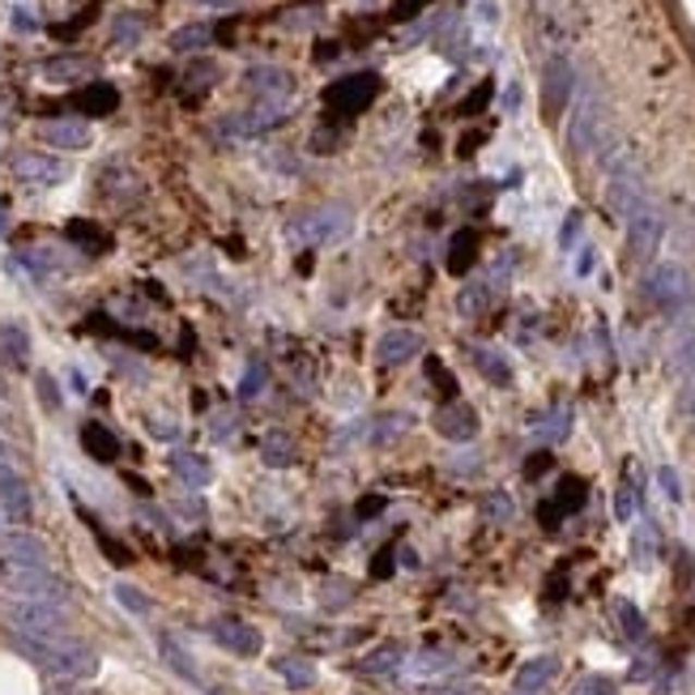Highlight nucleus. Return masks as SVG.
<instances>
[{"label":"nucleus","instance_id":"obj_1","mask_svg":"<svg viewBox=\"0 0 695 695\" xmlns=\"http://www.w3.org/2000/svg\"><path fill=\"white\" fill-rule=\"evenodd\" d=\"M13 641H17V648H22L35 666H44L56 679H95V670H99V653L90 645H82V641H73V636H60V641H26V636H13Z\"/></svg>","mask_w":695,"mask_h":695},{"label":"nucleus","instance_id":"obj_2","mask_svg":"<svg viewBox=\"0 0 695 695\" xmlns=\"http://www.w3.org/2000/svg\"><path fill=\"white\" fill-rule=\"evenodd\" d=\"M0 589L13 597H35V601H56L64 606V581L51 572L48 563H22L13 554H0Z\"/></svg>","mask_w":695,"mask_h":695},{"label":"nucleus","instance_id":"obj_3","mask_svg":"<svg viewBox=\"0 0 695 695\" xmlns=\"http://www.w3.org/2000/svg\"><path fill=\"white\" fill-rule=\"evenodd\" d=\"M4 619H9L13 636H26V641H60V636H69V619H64V606H56V601L17 597V601H9Z\"/></svg>","mask_w":695,"mask_h":695},{"label":"nucleus","instance_id":"obj_4","mask_svg":"<svg viewBox=\"0 0 695 695\" xmlns=\"http://www.w3.org/2000/svg\"><path fill=\"white\" fill-rule=\"evenodd\" d=\"M645 298L657 307V312H666V316H683V312L695 303L692 273H687L683 265H674V260L653 265L645 273Z\"/></svg>","mask_w":695,"mask_h":695},{"label":"nucleus","instance_id":"obj_5","mask_svg":"<svg viewBox=\"0 0 695 695\" xmlns=\"http://www.w3.org/2000/svg\"><path fill=\"white\" fill-rule=\"evenodd\" d=\"M346 235H350L346 205L307 209V214L291 218V227H286V240H295V244H333V240H346Z\"/></svg>","mask_w":695,"mask_h":695},{"label":"nucleus","instance_id":"obj_6","mask_svg":"<svg viewBox=\"0 0 695 695\" xmlns=\"http://www.w3.org/2000/svg\"><path fill=\"white\" fill-rule=\"evenodd\" d=\"M661 235H666V214L645 197L627 214V248H632V256L641 265H648L657 256V248H661Z\"/></svg>","mask_w":695,"mask_h":695},{"label":"nucleus","instance_id":"obj_7","mask_svg":"<svg viewBox=\"0 0 695 695\" xmlns=\"http://www.w3.org/2000/svg\"><path fill=\"white\" fill-rule=\"evenodd\" d=\"M601 137H606V107L597 95H585L572 124H568V146H572V154H594L601 146Z\"/></svg>","mask_w":695,"mask_h":695},{"label":"nucleus","instance_id":"obj_8","mask_svg":"<svg viewBox=\"0 0 695 695\" xmlns=\"http://www.w3.org/2000/svg\"><path fill=\"white\" fill-rule=\"evenodd\" d=\"M645 200V175H641V162L632 154H619L610 162V205L627 218L636 205Z\"/></svg>","mask_w":695,"mask_h":695},{"label":"nucleus","instance_id":"obj_9","mask_svg":"<svg viewBox=\"0 0 695 695\" xmlns=\"http://www.w3.org/2000/svg\"><path fill=\"white\" fill-rule=\"evenodd\" d=\"M576 95V69L568 56H550L547 69H542V107H547L550 120H559L568 111V102Z\"/></svg>","mask_w":695,"mask_h":695},{"label":"nucleus","instance_id":"obj_10","mask_svg":"<svg viewBox=\"0 0 695 695\" xmlns=\"http://www.w3.org/2000/svg\"><path fill=\"white\" fill-rule=\"evenodd\" d=\"M380 95V77L376 73H354V77H342L338 86H329V111H338V115H358L367 102Z\"/></svg>","mask_w":695,"mask_h":695},{"label":"nucleus","instance_id":"obj_11","mask_svg":"<svg viewBox=\"0 0 695 695\" xmlns=\"http://www.w3.org/2000/svg\"><path fill=\"white\" fill-rule=\"evenodd\" d=\"M31 512H35V499H31L26 478H22L9 461H0V516H4L9 525H26Z\"/></svg>","mask_w":695,"mask_h":695},{"label":"nucleus","instance_id":"obj_12","mask_svg":"<svg viewBox=\"0 0 695 695\" xmlns=\"http://www.w3.org/2000/svg\"><path fill=\"white\" fill-rule=\"evenodd\" d=\"M248 90L269 107H286L295 95V77L278 64H252L248 69Z\"/></svg>","mask_w":695,"mask_h":695},{"label":"nucleus","instance_id":"obj_13","mask_svg":"<svg viewBox=\"0 0 695 695\" xmlns=\"http://www.w3.org/2000/svg\"><path fill=\"white\" fill-rule=\"evenodd\" d=\"M436 431L444 436V440H452V444H470L474 436H478V410L474 405H465V401H448V405H440L436 410Z\"/></svg>","mask_w":695,"mask_h":695},{"label":"nucleus","instance_id":"obj_14","mask_svg":"<svg viewBox=\"0 0 695 695\" xmlns=\"http://www.w3.org/2000/svg\"><path fill=\"white\" fill-rule=\"evenodd\" d=\"M13 175H17L22 184L51 188V184H60V180L69 175V167H64L60 158H51V154H17V158H13Z\"/></svg>","mask_w":695,"mask_h":695},{"label":"nucleus","instance_id":"obj_15","mask_svg":"<svg viewBox=\"0 0 695 695\" xmlns=\"http://www.w3.org/2000/svg\"><path fill=\"white\" fill-rule=\"evenodd\" d=\"M209 632H214V641H218V645L231 648V653H240V657H256L260 645H265V641H260V632H256L252 623H244V619H218Z\"/></svg>","mask_w":695,"mask_h":695},{"label":"nucleus","instance_id":"obj_16","mask_svg":"<svg viewBox=\"0 0 695 695\" xmlns=\"http://www.w3.org/2000/svg\"><path fill=\"white\" fill-rule=\"evenodd\" d=\"M418 354H423V338H418L414 329H389V333L376 342V358L389 363V367L410 363V358H418Z\"/></svg>","mask_w":695,"mask_h":695},{"label":"nucleus","instance_id":"obj_17","mask_svg":"<svg viewBox=\"0 0 695 695\" xmlns=\"http://www.w3.org/2000/svg\"><path fill=\"white\" fill-rule=\"evenodd\" d=\"M39 137H44L51 149H86L95 133H90L86 120H48V124L39 129Z\"/></svg>","mask_w":695,"mask_h":695},{"label":"nucleus","instance_id":"obj_18","mask_svg":"<svg viewBox=\"0 0 695 695\" xmlns=\"http://www.w3.org/2000/svg\"><path fill=\"white\" fill-rule=\"evenodd\" d=\"M0 554H13V559H22V563H48L44 542H39L35 534L17 529V525H9V529L0 534Z\"/></svg>","mask_w":695,"mask_h":695},{"label":"nucleus","instance_id":"obj_19","mask_svg":"<svg viewBox=\"0 0 695 695\" xmlns=\"http://www.w3.org/2000/svg\"><path fill=\"white\" fill-rule=\"evenodd\" d=\"M585 508V483L581 478H563L559 483V491H554V499H550L547 508H542V521L547 525H554L559 516H568V512H581Z\"/></svg>","mask_w":695,"mask_h":695},{"label":"nucleus","instance_id":"obj_20","mask_svg":"<svg viewBox=\"0 0 695 695\" xmlns=\"http://www.w3.org/2000/svg\"><path fill=\"white\" fill-rule=\"evenodd\" d=\"M554 674H559V661H554V657H534V661H525V666L516 670V692H525V695L542 692Z\"/></svg>","mask_w":695,"mask_h":695},{"label":"nucleus","instance_id":"obj_21","mask_svg":"<svg viewBox=\"0 0 695 695\" xmlns=\"http://www.w3.org/2000/svg\"><path fill=\"white\" fill-rule=\"evenodd\" d=\"M171 470H175V478L184 483V487H209V478H214V470H209V461L200 456V452H175L171 456Z\"/></svg>","mask_w":695,"mask_h":695},{"label":"nucleus","instance_id":"obj_22","mask_svg":"<svg viewBox=\"0 0 695 695\" xmlns=\"http://www.w3.org/2000/svg\"><path fill=\"white\" fill-rule=\"evenodd\" d=\"M115 102H120V95H115L111 82H90V86L77 95V111H82V115H111Z\"/></svg>","mask_w":695,"mask_h":695},{"label":"nucleus","instance_id":"obj_23","mask_svg":"<svg viewBox=\"0 0 695 695\" xmlns=\"http://www.w3.org/2000/svg\"><path fill=\"white\" fill-rule=\"evenodd\" d=\"M158 653H162V661L180 674V679H188V683H200V674H197V661L180 648V641L171 636V632H158Z\"/></svg>","mask_w":695,"mask_h":695},{"label":"nucleus","instance_id":"obj_24","mask_svg":"<svg viewBox=\"0 0 695 695\" xmlns=\"http://www.w3.org/2000/svg\"><path fill=\"white\" fill-rule=\"evenodd\" d=\"M82 448L95 456V461H102V465H111L115 456H120V444H115V436L102 427V423H86L82 427Z\"/></svg>","mask_w":695,"mask_h":695},{"label":"nucleus","instance_id":"obj_25","mask_svg":"<svg viewBox=\"0 0 695 695\" xmlns=\"http://www.w3.org/2000/svg\"><path fill=\"white\" fill-rule=\"evenodd\" d=\"M260 461L273 465V470L295 465V444H291V436H286V431H269V436L260 440Z\"/></svg>","mask_w":695,"mask_h":695},{"label":"nucleus","instance_id":"obj_26","mask_svg":"<svg viewBox=\"0 0 695 695\" xmlns=\"http://www.w3.org/2000/svg\"><path fill=\"white\" fill-rule=\"evenodd\" d=\"M474 367L491 380V385H512V367H508V358L499 354V350H487V346H474Z\"/></svg>","mask_w":695,"mask_h":695},{"label":"nucleus","instance_id":"obj_27","mask_svg":"<svg viewBox=\"0 0 695 695\" xmlns=\"http://www.w3.org/2000/svg\"><path fill=\"white\" fill-rule=\"evenodd\" d=\"M474 260H478V235H474V231H456V235H452V248H448V269H452V273H465Z\"/></svg>","mask_w":695,"mask_h":695},{"label":"nucleus","instance_id":"obj_28","mask_svg":"<svg viewBox=\"0 0 695 695\" xmlns=\"http://www.w3.org/2000/svg\"><path fill=\"white\" fill-rule=\"evenodd\" d=\"M401 666V648L398 645H380V648H371L363 661H358V670L363 674H393Z\"/></svg>","mask_w":695,"mask_h":695},{"label":"nucleus","instance_id":"obj_29","mask_svg":"<svg viewBox=\"0 0 695 695\" xmlns=\"http://www.w3.org/2000/svg\"><path fill=\"white\" fill-rule=\"evenodd\" d=\"M0 346H4V354H9L17 367H26V358H31V338H26L22 325H0Z\"/></svg>","mask_w":695,"mask_h":695},{"label":"nucleus","instance_id":"obj_30","mask_svg":"<svg viewBox=\"0 0 695 695\" xmlns=\"http://www.w3.org/2000/svg\"><path fill=\"white\" fill-rule=\"evenodd\" d=\"M278 674H282L291 687H312V683H316V666L303 661V657H282V661H278Z\"/></svg>","mask_w":695,"mask_h":695},{"label":"nucleus","instance_id":"obj_31","mask_svg":"<svg viewBox=\"0 0 695 695\" xmlns=\"http://www.w3.org/2000/svg\"><path fill=\"white\" fill-rule=\"evenodd\" d=\"M171 48H175V51H200V48H209V26H205V22L180 26V31L171 35Z\"/></svg>","mask_w":695,"mask_h":695},{"label":"nucleus","instance_id":"obj_32","mask_svg":"<svg viewBox=\"0 0 695 695\" xmlns=\"http://www.w3.org/2000/svg\"><path fill=\"white\" fill-rule=\"evenodd\" d=\"M69 240H73V244H82V248L90 252V256L107 252V235H102V231H95L90 222H69Z\"/></svg>","mask_w":695,"mask_h":695},{"label":"nucleus","instance_id":"obj_33","mask_svg":"<svg viewBox=\"0 0 695 695\" xmlns=\"http://www.w3.org/2000/svg\"><path fill=\"white\" fill-rule=\"evenodd\" d=\"M44 73H48L51 82H73V77H86V73H90V64H86V60H77V56H64V60H51Z\"/></svg>","mask_w":695,"mask_h":695},{"label":"nucleus","instance_id":"obj_34","mask_svg":"<svg viewBox=\"0 0 695 695\" xmlns=\"http://www.w3.org/2000/svg\"><path fill=\"white\" fill-rule=\"evenodd\" d=\"M115 601H120L129 614H149V597L142 594L137 585H124V581H120V585H115Z\"/></svg>","mask_w":695,"mask_h":695},{"label":"nucleus","instance_id":"obj_35","mask_svg":"<svg viewBox=\"0 0 695 695\" xmlns=\"http://www.w3.org/2000/svg\"><path fill=\"white\" fill-rule=\"evenodd\" d=\"M674 371H679L683 380H695V329L679 342V350H674Z\"/></svg>","mask_w":695,"mask_h":695},{"label":"nucleus","instance_id":"obj_36","mask_svg":"<svg viewBox=\"0 0 695 695\" xmlns=\"http://www.w3.org/2000/svg\"><path fill=\"white\" fill-rule=\"evenodd\" d=\"M614 610H619V623H623V632H627L632 641H645V619H641V610H636L632 601H619Z\"/></svg>","mask_w":695,"mask_h":695},{"label":"nucleus","instance_id":"obj_37","mask_svg":"<svg viewBox=\"0 0 695 695\" xmlns=\"http://www.w3.org/2000/svg\"><path fill=\"white\" fill-rule=\"evenodd\" d=\"M538 436H550V440H563L568 436V427H572V414L568 410H554V414H547V418H538Z\"/></svg>","mask_w":695,"mask_h":695},{"label":"nucleus","instance_id":"obj_38","mask_svg":"<svg viewBox=\"0 0 695 695\" xmlns=\"http://www.w3.org/2000/svg\"><path fill=\"white\" fill-rule=\"evenodd\" d=\"M636 496H641V491H636V483L627 478V483L619 487V496H614V516H619V521H632V516H636Z\"/></svg>","mask_w":695,"mask_h":695},{"label":"nucleus","instance_id":"obj_39","mask_svg":"<svg viewBox=\"0 0 695 695\" xmlns=\"http://www.w3.org/2000/svg\"><path fill=\"white\" fill-rule=\"evenodd\" d=\"M265 380H269V371H265V363H252L248 371H244V380H240V398H252L256 389H265Z\"/></svg>","mask_w":695,"mask_h":695},{"label":"nucleus","instance_id":"obj_40","mask_svg":"<svg viewBox=\"0 0 695 695\" xmlns=\"http://www.w3.org/2000/svg\"><path fill=\"white\" fill-rule=\"evenodd\" d=\"M427 376H431V385H440V393H444V398H456V380L448 376L440 358H431V363H427Z\"/></svg>","mask_w":695,"mask_h":695},{"label":"nucleus","instance_id":"obj_41","mask_svg":"<svg viewBox=\"0 0 695 695\" xmlns=\"http://www.w3.org/2000/svg\"><path fill=\"white\" fill-rule=\"evenodd\" d=\"M572 695H614V683L610 679H601V674H589V679H581Z\"/></svg>","mask_w":695,"mask_h":695},{"label":"nucleus","instance_id":"obj_42","mask_svg":"<svg viewBox=\"0 0 695 695\" xmlns=\"http://www.w3.org/2000/svg\"><path fill=\"white\" fill-rule=\"evenodd\" d=\"M149 436H154V440H175L180 427H175V418H158V414H154V418H149Z\"/></svg>","mask_w":695,"mask_h":695},{"label":"nucleus","instance_id":"obj_43","mask_svg":"<svg viewBox=\"0 0 695 695\" xmlns=\"http://www.w3.org/2000/svg\"><path fill=\"white\" fill-rule=\"evenodd\" d=\"M137 35H142V22H137V17H120V22H115V44H133Z\"/></svg>","mask_w":695,"mask_h":695},{"label":"nucleus","instance_id":"obj_44","mask_svg":"<svg viewBox=\"0 0 695 695\" xmlns=\"http://www.w3.org/2000/svg\"><path fill=\"white\" fill-rule=\"evenodd\" d=\"M483 303H487V291H483V286H470V291H461V312H465V316H474Z\"/></svg>","mask_w":695,"mask_h":695},{"label":"nucleus","instance_id":"obj_45","mask_svg":"<svg viewBox=\"0 0 695 695\" xmlns=\"http://www.w3.org/2000/svg\"><path fill=\"white\" fill-rule=\"evenodd\" d=\"M235 427H240V418H235V414L218 418V423H214V440H231V436H235Z\"/></svg>","mask_w":695,"mask_h":695},{"label":"nucleus","instance_id":"obj_46","mask_svg":"<svg viewBox=\"0 0 695 695\" xmlns=\"http://www.w3.org/2000/svg\"><path fill=\"white\" fill-rule=\"evenodd\" d=\"M487 516H512V499H508V496H487Z\"/></svg>","mask_w":695,"mask_h":695},{"label":"nucleus","instance_id":"obj_47","mask_svg":"<svg viewBox=\"0 0 695 695\" xmlns=\"http://www.w3.org/2000/svg\"><path fill=\"white\" fill-rule=\"evenodd\" d=\"M39 393H44V401H48V410H60V393H56L51 376H39Z\"/></svg>","mask_w":695,"mask_h":695},{"label":"nucleus","instance_id":"obj_48","mask_svg":"<svg viewBox=\"0 0 695 695\" xmlns=\"http://www.w3.org/2000/svg\"><path fill=\"white\" fill-rule=\"evenodd\" d=\"M547 470H550V452L529 456V465H525V474H529V478H538V474H547Z\"/></svg>","mask_w":695,"mask_h":695},{"label":"nucleus","instance_id":"obj_49","mask_svg":"<svg viewBox=\"0 0 695 695\" xmlns=\"http://www.w3.org/2000/svg\"><path fill=\"white\" fill-rule=\"evenodd\" d=\"M427 695H478V687H465V683H444V687H431Z\"/></svg>","mask_w":695,"mask_h":695},{"label":"nucleus","instance_id":"obj_50","mask_svg":"<svg viewBox=\"0 0 695 695\" xmlns=\"http://www.w3.org/2000/svg\"><path fill=\"white\" fill-rule=\"evenodd\" d=\"M661 487H666V496H670V499H683V491H679V478H674V470H670V465L661 470Z\"/></svg>","mask_w":695,"mask_h":695},{"label":"nucleus","instance_id":"obj_51","mask_svg":"<svg viewBox=\"0 0 695 695\" xmlns=\"http://www.w3.org/2000/svg\"><path fill=\"white\" fill-rule=\"evenodd\" d=\"M385 508V496H367L363 503H358V516H376Z\"/></svg>","mask_w":695,"mask_h":695},{"label":"nucleus","instance_id":"obj_52","mask_svg":"<svg viewBox=\"0 0 695 695\" xmlns=\"http://www.w3.org/2000/svg\"><path fill=\"white\" fill-rule=\"evenodd\" d=\"M13 26H17V31H35V17H31V9H13Z\"/></svg>","mask_w":695,"mask_h":695},{"label":"nucleus","instance_id":"obj_53","mask_svg":"<svg viewBox=\"0 0 695 695\" xmlns=\"http://www.w3.org/2000/svg\"><path fill=\"white\" fill-rule=\"evenodd\" d=\"M576 231H581V214H568V227H563V248L576 240Z\"/></svg>","mask_w":695,"mask_h":695},{"label":"nucleus","instance_id":"obj_54","mask_svg":"<svg viewBox=\"0 0 695 695\" xmlns=\"http://www.w3.org/2000/svg\"><path fill=\"white\" fill-rule=\"evenodd\" d=\"M491 99V86H478V95H474V99L465 102V107H461V111H465V115H470V111H478V107H483V102Z\"/></svg>","mask_w":695,"mask_h":695},{"label":"nucleus","instance_id":"obj_55","mask_svg":"<svg viewBox=\"0 0 695 695\" xmlns=\"http://www.w3.org/2000/svg\"><path fill=\"white\" fill-rule=\"evenodd\" d=\"M13 427H17V418H13L9 401H0V436H4V431H13Z\"/></svg>","mask_w":695,"mask_h":695},{"label":"nucleus","instance_id":"obj_56","mask_svg":"<svg viewBox=\"0 0 695 695\" xmlns=\"http://www.w3.org/2000/svg\"><path fill=\"white\" fill-rule=\"evenodd\" d=\"M423 4H427V0H401V4H398V17H401V22H405V17H414V13L423 9Z\"/></svg>","mask_w":695,"mask_h":695},{"label":"nucleus","instance_id":"obj_57","mask_svg":"<svg viewBox=\"0 0 695 695\" xmlns=\"http://www.w3.org/2000/svg\"><path fill=\"white\" fill-rule=\"evenodd\" d=\"M393 572V550H385L380 559H376V576H389Z\"/></svg>","mask_w":695,"mask_h":695},{"label":"nucleus","instance_id":"obj_58","mask_svg":"<svg viewBox=\"0 0 695 695\" xmlns=\"http://www.w3.org/2000/svg\"><path fill=\"white\" fill-rule=\"evenodd\" d=\"M9 456H13V448H9V440L0 436V461H9Z\"/></svg>","mask_w":695,"mask_h":695},{"label":"nucleus","instance_id":"obj_59","mask_svg":"<svg viewBox=\"0 0 695 695\" xmlns=\"http://www.w3.org/2000/svg\"><path fill=\"white\" fill-rule=\"evenodd\" d=\"M0 401H9V389H4V380H0Z\"/></svg>","mask_w":695,"mask_h":695},{"label":"nucleus","instance_id":"obj_60","mask_svg":"<svg viewBox=\"0 0 695 695\" xmlns=\"http://www.w3.org/2000/svg\"><path fill=\"white\" fill-rule=\"evenodd\" d=\"M4 529H9V521H4V516H0V534H4Z\"/></svg>","mask_w":695,"mask_h":695},{"label":"nucleus","instance_id":"obj_61","mask_svg":"<svg viewBox=\"0 0 695 695\" xmlns=\"http://www.w3.org/2000/svg\"><path fill=\"white\" fill-rule=\"evenodd\" d=\"M516 695H525V692H516Z\"/></svg>","mask_w":695,"mask_h":695}]
</instances>
